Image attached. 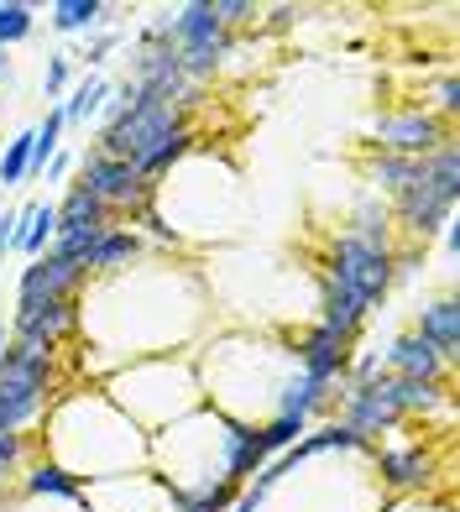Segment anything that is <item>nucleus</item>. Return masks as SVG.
Segmentation results:
<instances>
[{
    "mask_svg": "<svg viewBox=\"0 0 460 512\" xmlns=\"http://www.w3.org/2000/svg\"><path fill=\"white\" fill-rule=\"evenodd\" d=\"M115 100H121L126 110L115 115V121H110L105 131H100V142H95V147H100L105 157L131 162V168L147 178L152 157L163 152L183 126H194V121H189V115H183L178 105L157 100V95H142L136 84H115Z\"/></svg>",
    "mask_w": 460,
    "mask_h": 512,
    "instance_id": "obj_1",
    "label": "nucleus"
},
{
    "mask_svg": "<svg viewBox=\"0 0 460 512\" xmlns=\"http://www.w3.org/2000/svg\"><path fill=\"white\" fill-rule=\"evenodd\" d=\"M319 277H325V283H335L345 298H356L366 314H377V309L387 304V293L398 288L393 251L361 241V236H351V230H340V236H335L330 262H325V272H319Z\"/></svg>",
    "mask_w": 460,
    "mask_h": 512,
    "instance_id": "obj_2",
    "label": "nucleus"
},
{
    "mask_svg": "<svg viewBox=\"0 0 460 512\" xmlns=\"http://www.w3.org/2000/svg\"><path fill=\"white\" fill-rule=\"evenodd\" d=\"M74 189H84V194H95L105 209L121 225H136L147 215V204H152V183L131 168V162H121V157H105L100 147H89V152H79V183Z\"/></svg>",
    "mask_w": 460,
    "mask_h": 512,
    "instance_id": "obj_3",
    "label": "nucleus"
},
{
    "mask_svg": "<svg viewBox=\"0 0 460 512\" xmlns=\"http://www.w3.org/2000/svg\"><path fill=\"white\" fill-rule=\"evenodd\" d=\"M455 142V126L440 121L429 105H408V110H382L372 121V147L393 152V157H429L434 147Z\"/></svg>",
    "mask_w": 460,
    "mask_h": 512,
    "instance_id": "obj_4",
    "label": "nucleus"
},
{
    "mask_svg": "<svg viewBox=\"0 0 460 512\" xmlns=\"http://www.w3.org/2000/svg\"><path fill=\"white\" fill-rule=\"evenodd\" d=\"M377 465V481L387 492H429L434 476H440V455H434L429 439H393V445H377L372 450Z\"/></svg>",
    "mask_w": 460,
    "mask_h": 512,
    "instance_id": "obj_5",
    "label": "nucleus"
},
{
    "mask_svg": "<svg viewBox=\"0 0 460 512\" xmlns=\"http://www.w3.org/2000/svg\"><path fill=\"white\" fill-rule=\"evenodd\" d=\"M79 330H84V304L79 298H16L11 340L63 345L68 335H79Z\"/></svg>",
    "mask_w": 460,
    "mask_h": 512,
    "instance_id": "obj_6",
    "label": "nucleus"
},
{
    "mask_svg": "<svg viewBox=\"0 0 460 512\" xmlns=\"http://www.w3.org/2000/svg\"><path fill=\"white\" fill-rule=\"evenodd\" d=\"M393 225L403 230L408 241H419V246H429L434 236H440V230L455 220V199H445L440 189H434V183H408L403 194H393Z\"/></svg>",
    "mask_w": 460,
    "mask_h": 512,
    "instance_id": "obj_7",
    "label": "nucleus"
},
{
    "mask_svg": "<svg viewBox=\"0 0 460 512\" xmlns=\"http://www.w3.org/2000/svg\"><path fill=\"white\" fill-rule=\"evenodd\" d=\"M351 351H356V340H345V335L325 330L319 319H314L309 330L293 340V361H298V371H304L309 382H325V387L345 382V366H351Z\"/></svg>",
    "mask_w": 460,
    "mask_h": 512,
    "instance_id": "obj_8",
    "label": "nucleus"
},
{
    "mask_svg": "<svg viewBox=\"0 0 460 512\" xmlns=\"http://www.w3.org/2000/svg\"><path fill=\"white\" fill-rule=\"evenodd\" d=\"M84 288H89V267L68 262L58 251L32 256L16 277V298H84Z\"/></svg>",
    "mask_w": 460,
    "mask_h": 512,
    "instance_id": "obj_9",
    "label": "nucleus"
},
{
    "mask_svg": "<svg viewBox=\"0 0 460 512\" xmlns=\"http://www.w3.org/2000/svg\"><path fill=\"white\" fill-rule=\"evenodd\" d=\"M382 371H393V377H408V382H450V361L434 351L429 340H419L413 330L393 335L387 340V351H382Z\"/></svg>",
    "mask_w": 460,
    "mask_h": 512,
    "instance_id": "obj_10",
    "label": "nucleus"
},
{
    "mask_svg": "<svg viewBox=\"0 0 460 512\" xmlns=\"http://www.w3.org/2000/svg\"><path fill=\"white\" fill-rule=\"evenodd\" d=\"M147 262V236L136 225H121L115 220L110 230H100V241L89 246V283L95 277H121V272H131V267H142Z\"/></svg>",
    "mask_w": 460,
    "mask_h": 512,
    "instance_id": "obj_11",
    "label": "nucleus"
},
{
    "mask_svg": "<svg viewBox=\"0 0 460 512\" xmlns=\"http://www.w3.org/2000/svg\"><path fill=\"white\" fill-rule=\"evenodd\" d=\"M413 335L429 340L434 351H440V356L455 366V356H460V304H455L450 293L419 304V309H413Z\"/></svg>",
    "mask_w": 460,
    "mask_h": 512,
    "instance_id": "obj_12",
    "label": "nucleus"
},
{
    "mask_svg": "<svg viewBox=\"0 0 460 512\" xmlns=\"http://www.w3.org/2000/svg\"><path fill=\"white\" fill-rule=\"evenodd\" d=\"M163 21H168L173 48H210V42L230 37L215 16V0H189V6H178V11H163Z\"/></svg>",
    "mask_w": 460,
    "mask_h": 512,
    "instance_id": "obj_13",
    "label": "nucleus"
},
{
    "mask_svg": "<svg viewBox=\"0 0 460 512\" xmlns=\"http://www.w3.org/2000/svg\"><path fill=\"white\" fill-rule=\"evenodd\" d=\"M79 492H84V481L68 476L48 455H37L27 471H21V497L27 502H79Z\"/></svg>",
    "mask_w": 460,
    "mask_h": 512,
    "instance_id": "obj_14",
    "label": "nucleus"
},
{
    "mask_svg": "<svg viewBox=\"0 0 460 512\" xmlns=\"http://www.w3.org/2000/svg\"><path fill=\"white\" fill-rule=\"evenodd\" d=\"M110 16H115V6H105V0H53L48 6V27L58 32V37H74V32H100V27H110Z\"/></svg>",
    "mask_w": 460,
    "mask_h": 512,
    "instance_id": "obj_15",
    "label": "nucleus"
},
{
    "mask_svg": "<svg viewBox=\"0 0 460 512\" xmlns=\"http://www.w3.org/2000/svg\"><path fill=\"white\" fill-rule=\"evenodd\" d=\"M110 225H115L110 209L95 194H84V189L68 183V194L58 199V230H84V236H100V230H110Z\"/></svg>",
    "mask_w": 460,
    "mask_h": 512,
    "instance_id": "obj_16",
    "label": "nucleus"
},
{
    "mask_svg": "<svg viewBox=\"0 0 460 512\" xmlns=\"http://www.w3.org/2000/svg\"><path fill=\"white\" fill-rule=\"evenodd\" d=\"M53 241H58V204H21V236H16V251L27 256H42V251H53Z\"/></svg>",
    "mask_w": 460,
    "mask_h": 512,
    "instance_id": "obj_17",
    "label": "nucleus"
},
{
    "mask_svg": "<svg viewBox=\"0 0 460 512\" xmlns=\"http://www.w3.org/2000/svg\"><path fill=\"white\" fill-rule=\"evenodd\" d=\"M110 79L105 74H84V79H74V89L63 95V121L68 126H89V121H100V110H105V100H110Z\"/></svg>",
    "mask_w": 460,
    "mask_h": 512,
    "instance_id": "obj_18",
    "label": "nucleus"
},
{
    "mask_svg": "<svg viewBox=\"0 0 460 512\" xmlns=\"http://www.w3.org/2000/svg\"><path fill=\"white\" fill-rule=\"evenodd\" d=\"M424 178V162L419 157H393V152H377L372 162H366V183L382 194H403L408 183Z\"/></svg>",
    "mask_w": 460,
    "mask_h": 512,
    "instance_id": "obj_19",
    "label": "nucleus"
},
{
    "mask_svg": "<svg viewBox=\"0 0 460 512\" xmlns=\"http://www.w3.org/2000/svg\"><path fill=\"white\" fill-rule=\"evenodd\" d=\"M351 236H361V241H372V246H387L393 251L398 246V230H393V209L387 204H377V199H361L356 204V215H351Z\"/></svg>",
    "mask_w": 460,
    "mask_h": 512,
    "instance_id": "obj_20",
    "label": "nucleus"
},
{
    "mask_svg": "<svg viewBox=\"0 0 460 512\" xmlns=\"http://www.w3.org/2000/svg\"><path fill=\"white\" fill-rule=\"evenodd\" d=\"M424 162V183H434L445 199H460V142H445V147H434Z\"/></svg>",
    "mask_w": 460,
    "mask_h": 512,
    "instance_id": "obj_21",
    "label": "nucleus"
},
{
    "mask_svg": "<svg viewBox=\"0 0 460 512\" xmlns=\"http://www.w3.org/2000/svg\"><path fill=\"white\" fill-rule=\"evenodd\" d=\"M21 183H32V131H16L0 147V189H21Z\"/></svg>",
    "mask_w": 460,
    "mask_h": 512,
    "instance_id": "obj_22",
    "label": "nucleus"
},
{
    "mask_svg": "<svg viewBox=\"0 0 460 512\" xmlns=\"http://www.w3.org/2000/svg\"><path fill=\"white\" fill-rule=\"evenodd\" d=\"M37 32V11L27 0H0V53L16 48V42H27Z\"/></svg>",
    "mask_w": 460,
    "mask_h": 512,
    "instance_id": "obj_23",
    "label": "nucleus"
},
{
    "mask_svg": "<svg viewBox=\"0 0 460 512\" xmlns=\"http://www.w3.org/2000/svg\"><path fill=\"white\" fill-rule=\"evenodd\" d=\"M68 89H74V53H48V63H42V100L63 105Z\"/></svg>",
    "mask_w": 460,
    "mask_h": 512,
    "instance_id": "obj_24",
    "label": "nucleus"
},
{
    "mask_svg": "<svg viewBox=\"0 0 460 512\" xmlns=\"http://www.w3.org/2000/svg\"><path fill=\"white\" fill-rule=\"evenodd\" d=\"M304 434H309V418L278 413V418H267V424H262V445H267V455H283V450H293Z\"/></svg>",
    "mask_w": 460,
    "mask_h": 512,
    "instance_id": "obj_25",
    "label": "nucleus"
},
{
    "mask_svg": "<svg viewBox=\"0 0 460 512\" xmlns=\"http://www.w3.org/2000/svg\"><path fill=\"white\" fill-rule=\"evenodd\" d=\"M27 455H32L27 434H0V486H11L21 471H27Z\"/></svg>",
    "mask_w": 460,
    "mask_h": 512,
    "instance_id": "obj_26",
    "label": "nucleus"
},
{
    "mask_svg": "<svg viewBox=\"0 0 460 512\" xmlns=\"http://www.w3.org/2000/svg\"><path fill=\"white\" fill-rule=\"evenodd\" d=\"M429 110L440 115V121H455V115H460V79L450 74V68H445L440 79H434V100H429Z\"/></svg>",
    "mask_w": 460,
    "mask_h": 512,
    "instance_id": "obj_27",
    "label": "nucleus"
},
{
    "mask_svg": "<svg viewBox=\"0 0 460 512\" xmlns=\"http://www.w3.org/2000/svg\"><path fill=\"white\" fill-rule=\"evenodd\" d=\"M115 42H121V27H100L95 37L84 42V74H100L105 58L115 53Z\"/></svg>",
    "mask_w": 460,
    "mask_h": 512,
    "instance_id": "obj_28",
    "label": "nucleus"
},
{
    "mask_svg": "<svg viewBox=\"0 0 460 512\" xmlns=\"http://www.w3.org/2000/svg\"><path fill=\"white\" fill-rule=\"evenodd\" d=\"M215 16H220V27H225L230 37H236V32H241V27H251V21H257L262 11L251 6V0H215Z\"/></svg>",
    "mask_w": 460,
    "mask_h": 512,
    "instance_id": "obj_29",
    "label": "nucleus"
},
{
    "mask_svg": "<svg viewBox=\"0 0 460 512\" xmlns=\"http://www.w3.org/2000/svg\"><path fill=\"white\" fill-rule=\"evenodd\" d=\"M16 236H21V209H0V267L16 251Z\"/></svg>",
    "mask_w": 460,
    "mask_h": 512,
    "instance_id": "obj_30",
    "label": "nucleus"
},
{
    "mask_svg": "<svg viewBox=\"0 0 460 512\" xmlns=\"http://www.w3.org/2000/svg\"><path fill=\"white\" fill-rule=\"evenodd\" d=\"M293 21H298V6H272L267 11V32H288Z\"/></svg>",
    "mask_w": 460,
    "mask_h": 512,
    "instance_id": "obj_31",
    "label": "nucleus"
},
{
    "mask_svg": "<svg viewBox=\"0 0 460 512\" xmlns=\"http://www.w3.org/2000/svg\"><path fill=\"white\" fill-rule=\"evenodd\" d=\"M68 168H74V157H68V152H53V162H48L42 173H48V183H63V178H68Z\"/></svg>",
    "mask_w": 460,
    "mask_h": 512,
    "instance_id": "obj_32",
    "label": "nucleus"
},
{
    "mask_svg": "<svg viewBox=\"0 0 460 512\" xmlns=\"http://www.w3.org/2000/svg\"><path fill=\"white\" fill-rule=\"evenodd\" d=\"M6 340H11V335H6V324H0V351H6Z\"/></svg>",
    "mask_w": 460,
    "mask_h": 512,
    "instance_id": "obj_33",
    "label": "nucleus"
},
{
    "mask_svg": "<svg viewBox=\"0 0 460 512\" xmlns=\"http://www.w3.org/2000/svg\"><path fill=\"white\" fill-rule=\"evenodd\" d=\"M6 68H11V63H6V53H0V74H6Z\"/></svg>",
    "mask_w": 460,
    "mask_h": 512,
    "instance_id": "obj_34",
    "label": "nucleus"
}]
</instances>
